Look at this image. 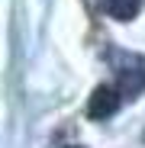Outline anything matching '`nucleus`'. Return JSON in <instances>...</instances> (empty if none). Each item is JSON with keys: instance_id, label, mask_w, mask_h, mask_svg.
<instances>
[{"instance_id": "1", "label": "nucleus", "mask_w": 145, "mask_h": 148, "mask_svg": "<svg viewBox=\"0 0 145 148\" xmlns=\"http://www.w3.org/2000/svg\"><path fill=\"white\" fill-rule=\"evenodd\" d=\"M119 103H123V97H119V90L113 84H100L93 93H90V103H87V116L90 119H107L119 110Z\"/></svg>"}, {"instance_id": "2", "label": "nucleus", "mask_w": 145, "mask_h": 148, "mask_svg": "<svg viewBox=\"0 0 145 148\" xmlns=\"http://www.w3.org/2000/svg\"><path fill=\"white\" fill-rule=\"evenodd\" d=\"M119 97H139L145 90V64L139 58H126L119 64V84H116Z\"/></svg>"}, {"instance_id": "3", "label": "nucleus", "mask_w": 145, "mask_h": 148, "mask_svg": "<svg viewBox=\"0 0 145 148\" xmlns=\"http://www.w3.org/2000/svg\"><path fill=\"white\" fill-rule=\"evenodd\" d=\"M103 7H107V13H110L113 19L129 23V19H135V16H139L142 0H103Z\"/></svg>"}, {"instance_id": "4", "label": "nucleus", "mask_w": 145, "mask_h": 148, "mask_svg": "<svg viewBox=\"0 0 145 148\" xmlns=\"http://www.w3.org/2000/svg\"><path fill=\"white\" fill-rule=\"evenodd\" d=\"M68 148H74V145H68Z\"/></svg>"}]
</instances>
